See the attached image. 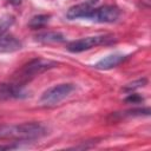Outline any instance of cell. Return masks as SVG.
I'll return each instance as SVG.
<instances>
[{"instance_id": "cell-1", "label": "cell", "mask_w": 151, "mask_h": 151, "mask_svg": "<svg viewBox=\"0 0 151 151\" xmlns=\"http://www.w3.org/2000/svg\"><path fill=\"white\" fill-rule=\"evenodd\" d=\"M46 134V129L39 123H25L15 126L5 127L0 131L1 138H15L22 140L37 139Z\"/></svg>"}, {"instance_id": "cell-2", "label": "cell", "mask_w": 151, "mask_h": 151, "mask_svg": "<svg viewBox=\"0 0 151 151\" xmlns=\"http://www.w3.org/2000/svg\"><path fill=\"white\" fill-rule=\"evenodd\" d=\"M74 90L73 84H59L47 88L40 97V104L45 106H52L59 104Z\"/></svg>"}, {"instance_id": "cell-3", "label": "cell", "mask_w": 151, "mask_h": 151, "mask_svg": "<svg viewBox=\"0 0 151 151\" xmlns=\"http://www.w3.org/2000/svg\"><path fill=\"white\" fill-rule=\"evenodd\" d=\"M57 65H58L57 61H53V60H50V59H44V58L32 59L26 65H24L21 67V70L19 71L20 78H22L25 80L29 79V78H33L35 76H39V74L44 73L47 70H51V68L55 67Z\"/></svg>"}, {"instance_id": "cell-4", "label": "cell", "mask_w": 151, "mask_h": 151, "mask_svg": "<svg viewBox=\"0 0 151 151\" xmlns=\"http://www.w3.org/2000/svg\"><path fill=\"white\" fill-rule=\"evenodd\" d=\"M112 35H92V37H85L78 40H74L67 45V50L72 53H80L87 50H91L96 46L109 44L112 40Z\"/></svg>"}, {"instance_id": "cell-5", "label": "cell", "mask_w": 151, "mask_h": 151, "mask_svg": "<svg viewBox=\"0 0 151 151\" xmlns=\"http://www.w3.org/2000/svg\"><path fill=\"white\" fill-rule=\"evenodd\" d=\"M120 15V11L114 6H103L93 8L90 17L91 20L97 22H114Z\"/></svg>"}, {"instance_id": "cell-6", "label": "cell", "mask_w": 151, "mask_h": 151, "mask_svg": "<svg viewBox=\"0 0 151 151\" xmlns=\"http://www.w3.org/2000/svg\"><path fill=\"white\" fill-rule=\"evenodd\" d=\"M27 91L22 84L19 83H4L0 84V99H21L27 97Z\"/></svg>"}, {"instance_id": "cell-7", "label": "cell", "mask_w": 151, "mask_h": 151, "mask_svg": "<svg viewBox=\"0 0 151 151\" xmlns=\"http://www.w3.org/2000/svg\"><path fill=\"white\" fill-rule=\"evenodd\" d=\"M92 11H93V7L91 6V2H83V4H78V5L70 7L68 11L66 12V17L70 20H74L79 18L90 19Z\"/></svg>"}, {"instance_id": "cell-8", "label": "cell", "mask_w": 151, "mask_h": 151, "mask_svg": "<svg viewBox=\"0 0 151 151\" xmlns=\"http://www.w3.org/2000/svg\"><path fill=\"white\" fill-rule=\"evenodd\" d=\"M126 58H127V55L113 53V54L106 55L105 58L100 59L98 63H96L94 67L98 70H110V68H113V67L118 66L119 64H122Z\"/></svg>"}, {"instance_id": "cell-9", "label": "cell", "mask_w": 151, "mask_h": 151, "mask_svg": "<svg viewBox=\"0 0 151 151\" xmlns=\"http://www.w3.org/2000/svg\"><path fill=\"white\" fill-rule=\"evenodd\" d=\"M21 48V41L13 35H0V53L14 52Z\"/></svg>"}, {"instance_id": "cell-10", "label": "cell", "mask_w": 151, "mask_h": 151, "mask_svg": "<svg viewBox=\"0 0 151 151\" xmlns=\"http://www.w3.org/2000/svg\"><path fill=\"white\" fill-rule=\"evenodd\" d=\"M35 40L44 42V44H51V42H60L64 40V35L59 32H42L35 35Z\"/></svg>"}, {"instance_id": "cell-11", "label": "cell", "mask_w": 151, "mask_h": 151, "mask_svg": "<svg viewBox=\"0 0 151 151\" xmlns=\"http://www.w3.org/2000/svg\"><path fill=\"white\" fill-rule=\"evenodd\" d=\"M48 19H50V15H45V14L35 15V17H33V18L28 21V26H29L32 29H37V28L44 27V26L48 22Z\"/></svg>"}, {"instance_id": "cell-12", "label": "cell", "mask_w": 151, "mask_h": 151, "mask_svg": "<svg viewBox=\"0 0 151 151\" xmlns=\"http://www.w3.org/2000/svg\"><path fill=\"white\" fill-rule=\"evenodd\" d=\"M14 22V18L11 15H5L0 18V35L5 34L6 31L13 25Z\"/></svg>"}, {"instance_id": "cell-13", "label": "cell", "mask_w": 151, "mask_h": 151, "mask_svg": "<svg viewBox=\"0 0 151 151\" xmlns=\"http://www.w3.org/2000/svg\"><path fill=\"white\" fill-rule=\"evenodd\" d=\"M145 84H146V79H145V78L138 79V80H134V81H132V83L126 84V85L123 87V90H124L125 92H132V91H134L136 88H139V87L145 86Z\"/></svg>"}, {"instance_id": "cell-14", "label": "cell", "mask_w": 151, "mask_h": 151, "mask_svg": "<svg viewBox=\"0 0 151 151\" xmlns=\"http://www.w3.org/2000/svg\"><path fill=\"white\" fill-rule=\"evenodd\" d=\"M126 103H132V104H138L139 101H143V98L138 94H129V97L125 98Z\"/></svg>"}, {"instance_id": "cell-15", "label": "cell", "mask_w": 151, "mask_h": 151, "mask_svg": "<svg viewBox=\"0 0 151 151\" xmlns=\"http://www.w3.org/2000/svg\"><path fill=\"white\" fill-rule=\"evenodd\" d=\"M8 1H9L11 4H13V5H15V6H17V5H19V4L21 2V0H8Z\"/></svg>"}]
</instances>
